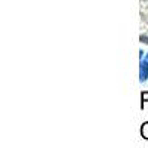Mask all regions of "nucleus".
I'll list each match as a JSON object with an SVG mask.
<instances>
[{"instance_id":"obj_2","label":"nucleus","mask_w":148,"mask_h":148,"mask_svg":"<svg viewBox=\"0 0 148 148\" xmlns=\"http://www.w3.org/2000/svg\"><path fill=\"white\" fill-rule=\"evenodd\" d=\"M141 136L145 141H148V121L142 123V126H141Z\"/></svg>"},{"instance_id":"obj_6","label":"nucleus","mask_w":148,"mask_h":148,"mask_svg":"<svg viewBox=\"0 0 148 148\" xmlns=\"http://www.w3.org/2000/svg\"><path fill=\"white\" fill-rule=\"evenodd\" d=\"M144 58H147V59H148V53H145V56H144Z\"/></svg>"},{"instance_id":"obj_3","label":"nucleus","mask_w":148,"mask_h":148,"mask_svg":"<svg viewBox=\"0 0 148 148\" xmlns=\"http://www.w3.org/2000/svg\"><path fill=\"white\" fill-rule=\"evenodd\" d=\"M148 102V90L141 93V110H144V105Z\"/></svg>"},{"instance_id":"obj_1","label":"nucleus","mask_w":148,"mask_h":148,"mask_svg":"<svg viewBox=\"0 0 148 148\" xmlns=\"http://www.w3.org/2000/svg\"><path fill=\"white\" fill-rule=\"evenodd\" d=\"M139 61H141L139 62V82L145 83L148 80V59L142 58Z\"/></svg>"},{"instance_id":"obj_5","label":"nucleus","mask_w":148,"mask_h":148,"mask_svg":"<svg viewBox=\"0 0 148 148\" xmlns=\"http://www.w3.org/2000/svg\"><path fill=\"white\" fill-rule=\"evenodd\" d=\"M144 56H145V52L144 51H139V59H142Z\"/></svg>"},{"instance_id":"obj_4","label":"nucleus","mask_w":148,"mask_h":148,"mask_svg":"<svg viewBox=\"0 0 148 148\" xmlns=\"http://www.w3.org/2000/svg\"><path fill=\"white\" fill-rule=\"evenodd\" d=\"M139 40H141V42H144V43H147V45H148V36H147V34H142V36H141V37H139Z\"/></svg>"}]
</instances>
